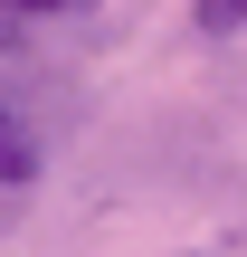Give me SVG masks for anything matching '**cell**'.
Returning <instances> with one entry per match:
<instances>
[{
  "mask_svg": "<svg viewBox=\"0 0 247 257\" xmlns=\"http://www.w3.org/2000/svg\"><path fill=\"white\" fill-rule=\"evenodd\" d=\"M29 181H38V134H29V114L0 95V200H19Z\"/></svg>",
  "mask_w": 247,
  "mask_h": 257,
  "instance_id": "1",
  "label": "cell"
},
{
  "mask_svg": "<svg viewBox=\"0 0 247 257\" xmlns=\"http://www.w3.org/2000/svg\"><path fill=\"white\" fill-rule=\"evenodd\" d=\"M57 10H86V0H0V48H19L29 19H57Z\"/></svg>",
  "mask_w": 247,
  "mask_h": 257,
  "instance_id": "2",
  "label": "cell"
},
{
  "mask_svg": "<svg viewBox=\"0 0 247 257\" xmlns=\"http://www.w3.org/2000/svg\"><path fill=\"white\" fill-rule=\"evenodd\" d=\"M190 19H200L209 38H228V29H247V0H190Z\"/></svg>",
  "mask_w": 247,
  "mask_h": 257,
  "instance_id": "3",
  "label": "cell"
}]
</instances>
